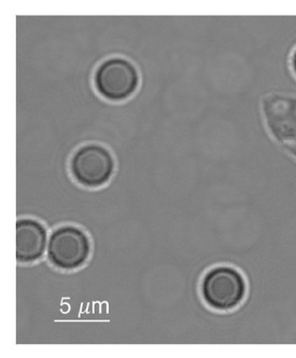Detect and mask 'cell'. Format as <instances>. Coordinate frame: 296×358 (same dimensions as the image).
I'll return each instance as SVG.
<instances>
[{"label": "cell", "instance_id": "cell-1", "mask_svg": "<svg viewBox=\"0 0 296 358\" xmlns=\"http://www.w3.org/2000/svg\"><path fill=\"white\" fill-rule=\"evenodd\" d=\"M92 84L96 94L107 103H127L139 92L141 76L132 59L112 55L96 66Z\"/></svg>", "mask_w": 296, "mask_h": 358}, {"label": "cell", "instance_id": "cell-2", "mask_svg": "<svg viewBox=\"0 0 296 358\" xmlns=\"http://www.w3.org/2000/svg\"><path fill=\"white\" fill-rule=\"evenodd\" d=\"M247 291V281L243 273L227 265L210 268L202 278L199 285L205 305L218 312H231L241 307Z\"/></svg>", "mask_w": 296, "mask_h": 358}, {"label": "cell", "instance_id": "cell-4", "mask_svg": "<svg viewBox=\"0 0 296 358\" xmlns=\"http://www.w3.org/2000/svg\"><path fill=\"white\" fill-rule=\"evenodd\" d=\"M92 242L87 231L73 224L54 228L49 236L47 257L56 269L73 271L89 262Z\"/></svg>", "mask_w": 296, "mask_h": 358}, {"label": "cell", "instance_id": "cell-6", "mask_svg": "<svg viewBox=\"0 0 296 358\" xmlns=\"http://www.w3.org/2000/svg\"><path fill=\"white\" fill-rule=\"evenodd\" d=\"M49 231L47 226L31 217L17 221V261L19 264H34L47 253Z\"/></svg>", "mask_w": 296, "mask_h": 358}, {"label": "cell", "instance_id": "cell-5", "mask_svg": "<svg viewBox=\"0 0 296 358\" xmlns=\"http://www.w3.org/2000/svg\"><path fill=\"white\" fill-rule=\"evenodd\" d=\"M266 123L274 138L296 157V100L283 96L264 99Z\"/></svg>", "mask_w": 296, "mask_h": 358}, {"label": "cell", "instance_id": "cell-3", "mask_svg": "<svg viewBox=\"0 0 296 358\" xmlns=\"http://www.w3.org/2000/svg\"><path fill=\"white\" fill-rule=\"evenodd\" d=\"M69 173L73 181L84 189H97L107 185L115 176V155L105 145L96 142L76 149L70 157Z\"/></svg>", "mask_w": 296, "mask_h": 358}, {"label": "cell", "instance_id": "cell-7", "mask_svg": "<svg viewBox=\"0 0 296 358\" xmlns=\"http://www.w3.org/2000/svg\"><path fill=\"white\" fill-rule=\"evenodd\" d=\"M291 68L294 75L296 77V48L294 49L293 53L291 55Z\"/></svg>", "mask_w": 296, "mask_h": 358}]
</instances>
